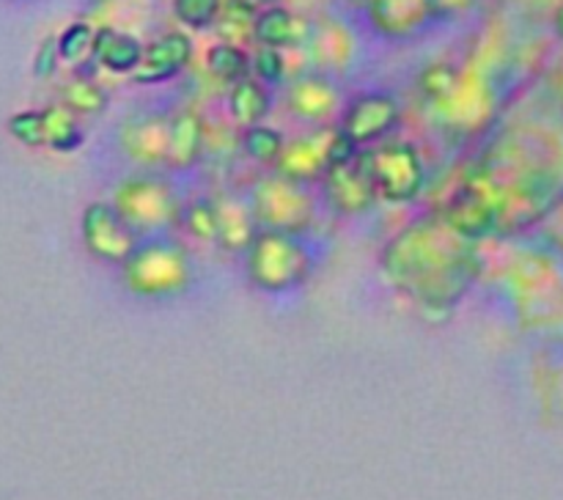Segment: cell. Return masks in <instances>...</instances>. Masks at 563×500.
Returning <instances> with one entry per match:
<instances>
[{
	"label": "cell",
	"mask_w": 563,
	"mask_h": 500,
	"mask_svg": "<svg viewBox=\"0 0 563 500\" xmlns=\"http://www.w3.org/2000/svg\"><path fill=\"white\" fill-rule=\"evenodd\" d=\"M322 187L330 207L341 214H352V218L368 212L374 201H377V190H374L366 163H363V148L357 157L330 165L322 179Z\"/></svg>",
	"instance_id": "11"
},
{
	"label": "cell",
	"mask_w": 563,
	"mask_h": 500,
	"mask_svg": "<svg viewBox=\"0 0 563 500\" xmlns=\"http://www.w3.org/2000/svg\"><path fill=\"white\" fill-rule=\"evenodd\" d=\"M190 60L192 38L185 31L163 33L152 44H146L143 60L135 69V75H132V80L137 86H159V82H168L174 77H179L190 66Z\"/></svg>",
	"instance_id": "12"
},
{
	"label": "cell",
	"mask_w": 563,
	"mask_h": 500,
	"mask_svg": "<svg viewBox=\"0 0 563 500\" xmlns=\"http://www.w3.org/2000/svg\"><path fill=\"white\" fill-rule=\"evenodd\" d=\"M245 273L264 295H289L311 278L313 253L297 234L262 229L245 251Z\"/></svg>",
	"instance_id": "3"
},
{
	"label": "cell",
	"mask_w": 563,
	"mask_h": 500,
	"mask_svg": "<svg viewBox=\"0 0 563 500\" xmlns=\"http://www.w3.org/2000/svg\"><path fill=\"white\" fill-rule=\"evenodd\" d=\"M60 99L77 115H99L108 108V91L88 75H77L60 88Z\"/></svg>",
	"instance_id": "25"
},
{
	"label": "cell",
	"mask_w": 563,
	"mask_h": 500,
	"mask_svg": "<svg viewBox=\"0 0 563 500\" xmlns=\"http://www.w3.org/2000/svg\"><path fill=\"white\" fill-rule=\"evenodd\" d=\"M555 27H559V33L563 36V5L559 9V14H555Z\"/></svg>",
	"instance_id": "35"
},
{
	"label": "cell",
	"mask_w": 563,
	"mask_h": 500,
	"mask_svg": "<svg viewBox=\"0 0 563 500\" xmlns=\"http://www.w3.org/2000/svg\"><path fill=\"white\" fill-rule=\"evenodd\" d=\"M363 163L379 201L412 203L427 187V165L410 141H383L363 148Z\"/></svg>",
	"instance_id": "5"
},
{
	"label": "cell",
	"mask_w": 563,
	"mask_h": 500,
	"mask_svg": "<svg viewBox=\"0 0 563 500\" xmlns=\"http://www.w3.org/2000/svg\"><path fill=\"white\" fill-rule=\"evenodd\" d=\"M432 110L440 115V121H443L445 126H451L454 132L473 135V132L484 130L487 121H493V88H489L487 77L478 69H460L454 88H451L440 102H434Z\"/></svg>",
	"instance_id": "8"
},
{
	"label": "cell",
	"mask_w": 563,
	"mask_h": 500,
	"mask_svg": "<svg viewBox=\"0 0 563 500\" xmlns=\"http://www.w3.org/2000/svg\"><path fill=\"white\" fill-rule=\"evenodd\" d=\"M121 280L135 297L163 300L176 297L190 286L192 264L185 247L165 236L141 240L130 258L121 264Z\"/></svg>",
	"instance_id": "4"
},
{
	"label": "cell",
	"mask_w": 563,
	"mask_h": 500,
	"mask_svg": "<svg viewBox=\"0 0 563 500\" xmlns=\"http://www.w3.org/2000/svg\"><path fill=\"white\" fill-rule=\"evenodd\" d=\"M245 5H251L253 11H264V9H273V5H278L280 0H242Z\"/></svg>",
	"instance_id": "34"
},
{
	"label": "cell",
	"mask_w": 563,
	"mask_h": 500,
	"mask_svg": "<svg viewBox=\"0 0 563 500\" xmlns=\"http://www.w3.org/2000/svg\"><path fill=\"white\" fill-rule=\"evenodd\" d=\"M478 242L462 236L440 212L423 214L390 236L379 267L388 284L429 313H451L482 275Z\"/></svg>",
	"instance_id": "1"
},
{
	"label": "cell",
	"mask_w": 563,
	"mask_h": 500,
	"mask_svg": "<svg viewBox=\"0 0 563 500\" xmlns=\"http://www.w3.org/2000/svg\"><path fill=\"white\" fill-rule=\"evenodd\" d=\"M110 203L141 236L176 229L185 207L174 187L159 176H130L115 187Z\"/></svg>",
	"instance_id": "6"
},
{
	"label": "cell",
	"mask_w": 563,
	"mask_h": 500,
	"mask_svg": "<svg viewBox=\"0 0 563 500\" xmlns=\"http://www.w3.org/2000/svg\"><path fill=\"white\" fill-rule=\"evenodd\" d=\"M251 209L256 214L258 229L297 234L308 231L317 220V201L308 185L273 174L264 176L251 190Z\"/></svg>",
	"instance_id": "7"
},
{
	"label": "cell",
	"mask_w": 563,
	"mask_h": 500,
	"mask_svg": "<svg viewBox=\"0 0 563 500\" xmlns=\"http://www.w3.org/2000/svg\"><path fill=\"white\" fill-rule=\"evenodd\" d=\"M93 38H97V31L88 22H71L58 36L60 60L71 66L88 64L93 58Z\"/></svg>",
	"instance_id": "27"
},
{
	"label": "cell",
	"mask_w": 563,
	"mask_h": 500,
	"mask_svg": "<svg viewBox=\"0 0 563 500\" xmlns=\"http://www.w3.org/2000/svg\"><path fill=\"white\" fill-rule=\"evenodd\" d=\"M207 69L212 77L234 86V82L251 77V55L240 44L220 42L207 53Z\"/></svg>",
	"instance_id": "24"
},
{
	"label": "cell",
	"mask_w": 563,
	"mask_h": 500,
	"mask_svg": "<svg viewBox=\"0 0 563 500\" xmlns=\"http://www.w3.org/2000/svg\"><path fill=\"white\" fill-rule=\"evenodd\" d=\"M203 121L196 110H179L170 115V137H168V163L165 168L187 170L198 165L203 152Z\"/></svg>",
	"instance_id": "18"
},
{
	"label": "cell",
	"mask_w": 563,
	"mask_h": 500,
	"mask_svg": "<svg viewBox=\"0 0 563 500\" xmlns=\"http://www.w3.org/2000/svg\"><path fill=\"white\" fill-rule=\"evenodd\" d=\"M214 209H218V245L229 253H245L253 236L262 231L251 201H242V198L225 192V196L214 198Z\"/></svg>",
	"instance_id": "17"
},
{
	"label": "cell",
	"mask_w": 563,
	"mask_h": 500,
	"mask_svg": "<svg viewBox=\"0 0 563 500\" xmlns=\"http://www.w3.org/2000/svg\"><path fill=\"white\" fill-rule=\"evenodd\" d=\"M253 38L262 47L295 49L311 38V22L306 16L295 14V11L284 9V5H273V9L258 11Z\"/></svg>",
	"instance_id": "16"
},
{
	"label": "cell",
	"mask_w": 563,
	"mask_h": 500,
	"mask_svg": "<svg viewBox=\"0 0 563 500\" xmlns=\"http://www.w3.org/2000/svg\"><path fill=\"white\" fill-rule=\"evenodd\" d=\"M44 119V146L55 152H75L82 143V126L77 121V113H71L66 104H49L42 110Z\"/></svg>",
	"instance_id": "22"
},
{
	"label": "cell",
	"mask_w": 563,
	"mask_h": 500,
	"mask_svg": "<svg viewBox=\"0 0 563 500\" xmlns=\"http://www.w3.org/2000/svg\"><path fill=\"white\" fill-rule=\"evenodd\" d=\"M401 119V108L396 97L385 91L357 93L346 102L339 119V130L355 143L357 148H372L383 143L396 130Z\"/></svg>",
	"instance_id": "10"
},
{
	"label": "cell",
	"mask_w": 563,
	"mask_h": 500,
	"mask_svg": "<svg viewBox=\"0 0 563 500\" xmlns=\"http://www.w3.org/2000/svg\"><path fill=\"white\" fill-rule=\"evenodd\" d=\"M339 104V91L324 77H300L289 88V108L300 119H328Z\"/></svg>",
	"instance_id": "21"
},
{
	"label": "cell",
	"mask_w": 563,
	"mask_h": 500,
	"mask_svg": "<svg viewBox=\"0 0 563 500\" xmlns=\"http://www.w3.org/2000/svg\"><path fill=\"white\" fill-rule=\"evenodd\" d=\"M179 229H185V234H190L192 240L218 245V209H214V198H196V201L185 203L179 214Z\"/></svg>",
	"instance_id": "26"
},
{
	"label": "cell",
	"mask_w": 563,
	"mask_h": 500,
	"mask_svg": "<svg viewBox=\"0 0 563 500\" xmlns=\"http://www.w3.org/2000/svg\"><path fill=\"white\" fill-rule=\"evenodd\" d=\"M366 14L374 31L388 38L412 36L434 20L429 0H368Z\"/></svg>",
	"instance_id": "15"
},
{
	"label": "cell",
	"mask_w": 563,
	"mask_h": 500,
	"mask_svg": "<svg viewBox=\"0 0 563 500\" xmlns=\"http://www.w3.org/2000/svg\"><path fill=\"white\" fill-rule=\"evenodd\" d=\"M251 75L256 77V80H262L264 86L280 82L286 75L284 53H280V49H273V47H262L251 58Z\"/></svg>",
	"instance_id": "30"
},
{
	"label": "cell",
	"mask_w": 563,
	"mask_h": 500,
	"mask_svg": "<svg viewBox=\"0 0 563 500\" xmlns=\"http://www.w3.org/2000/svg\"><path fill=\"white\" fill-rule=\"evenodd\" d=\"M465 185L493 209L498 236L517 234L555 207L563 190V163H550L533 137L509 132L482 154Z\"/></svg>",
	"instance_id": "2"
},
{
	"label": "cell",
	"mask_w": 563,
	"mask_h": 500,
	"mask_svg": "<svg viewBox=\"0 0 563 500\" xmlns=\"http://www.w3.org/2000/svg\"><path fill=\"white\" fill-rule=\"evenodd\" d=\"M269 108H273V97H269L267 86H264L262 80H256L253 75L231 86L229 113L242 130L264 124V119L269 115Z\"/></svg>",
	"instance_id": "20"
},
{
	"label": "cell",
	"mask_w": 563,
	"mask_h": 500,
	"mask_svg": "<svg viewBox=\"0 0 563 500\" xmlns=\"http://www.w3.org/2000/svg\"><path fill=\"white\" fill-rule=\"evenodd\" d=\"M143 44L135 36L115 27H97L93 38V60L113 75H135L143 60Z\"/></svg>",
	"instance_id": "19"
},
{
	"label": "cell",
	"mask_w": 563,
	"mask_h": 500,
	"mask_svg": "<svg viewBox=\"0 0 563 500\" xmlns=\"http://www.w3.org/2000/svg\"><path fill=\"white\" fill-rule=\"evenodd\" d=\"M256 16H258V11H253L251 5H245L242 0H229V5L223 3V11H220V16L214 25L220 27V33L225 36V42L240 44L236 38L253 36Z\"/></svg>",
	"instance_id": "28"
},
{
	"label": "cell",
	"mask_w": 563,
	"mask_h": 500,
	"mask_svg": "<svg viewBox=\"0 0 563 500\" xmlns=\"http://www.w3.org/2000/svg\"><path fill=\"white\" fill-rule=\"evenodd\" d=\"M333 130H319L308 137H297V141L286 143L284 154L278 159V174L286 179H295L300 185H313L322 181L330 168V146H333Z\"/></svg>",
	"instance_id": "13"
},
{
	"label": "cell",
	"mask_w": 563,
	"mask_h": 500,
	"mask_svg": "<svg viewBox=\"0 0 563 500\" xmlns=\"http://www.w3.org/2000/svg\"><path fill=\"white\" fill-rule=\"evenodd\" d=\"M9 130L16 141H22L25 146H44V119L42 110H25V113H16L9 121Z\"/></svg>",
	"instance_id": "31"
},
{
	"label": "cell",
	"mask_w": 563,
	"mask_h": 500,
	"mask_svg": "<svg viewBox=\"0 0 563 500\" xmlns=\"http://www.w3.org/2000/svg\"><path fill=\"white\" fill-rule=\"evenodd\" d=\"M168 137L170 115H141L130 119L121 126V148L126 157L141 165H165L168 163Z\"/></svg>",
	"instance_id": "14"
},
{
	"label": "cell",
	"mask_w": 563,
	"mask_h": 500,
	"mask_svg": "<svg viewBox=\"0 0 563 500\" xmlns=\"http://www.w3.org/2000/svg\"><path fill=\"white\" fill-rule=\"evenodd\" d=\"M240 146L245 152L247 159L258 165H278L280 154L286 148V137L284 132L275 130L269 124H256V126H247L242 130L240 137Z\"/></svg>",
	"instance_id": "23"
},
{
	"label": "cell",
	"mask_w": 563,
	"mask_h": 500,
	"mask_svg": "<svg viewBox=\"0 0 563 500\" xmlns=\"http://www.w3.org/2000/svg\"><path fill=\"white\" fill-rule=\"evenodd\" d=\"M223 0H174V14L190 31H207L218 22Z\"/></svg>",
	"instance_id": "29"
},
{
	"label": "cell",
	"mask_w": 563,
	"mask_h": 500,
	"mask_svg": "<svg viewBox=\"0 0 563 500\" xmlns=\"http://www.w3.org/2000/svg\"><path fill=\"white\" fill-rule=\"evenodd\" d=\"M478 0H429L434 16H460L471 11Z\"/></svg>",
	"instance_id": "33"
},
{
	"label": "cell",
	"mask_w": 563,
	"mask_h": 500,
	"mask_svg": "<svg viewBox=\"0 0 563 500\" xmlns=\"http://www.w3.org/2000/svg\"><path fill=\"white\" fill-rule=\"evenodd\" d=\"M58 38H44V44L36 53V60H33V69H36L38 77H49L58 69Z\"/></svg>",
	"instance_id": "32"
},
{
	"label": "cell",
	"mask_w": 563,
	"mask_h": 500,
	"mask_svg": "<svg viewBox=\"0 0 563 500\" xmlns=\"http://www.w3.org/2000/svg\"><path fill=\"white\" fill-rule=\"evenodd\" d=\"M80 231L91 256H97L99 262L119 264V267L141 245V234L108 201L88 203L80 218Z\"/></svg>",
	"instance_id": "9"
}]
</instances>
